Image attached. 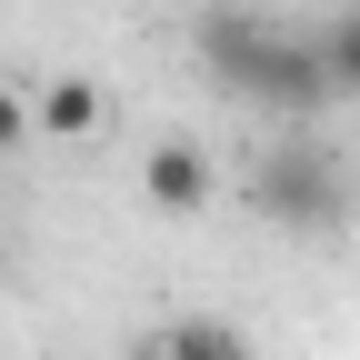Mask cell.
<instances>
[{"label": "cell", "instance_id": "obj_6", "mask_svg": "<svg viewBox=\"0 0 360 360\" xmlns=\"http://www.w3.org/2000/svg\"><path fill=\"white\" fill-rule=\"evenodd\" d=\"M321 60H330V90H360V0L321 30Z\"/></svg>", "mask_w": 360, "mask_h": 360}, {"label": "cell", "instance_id": "obj_4", "mask_svg": "<svg viewBox=\"0 0 360 360\" xmlns=\"http://www.w3.org/2000/svg\"><path fill=\"white\" fill-rule=\"evenodd\" d=\"M30 120H40V130H60V141H90V130L110 120V101H101V80H80V70H70V80H51V90L30 101Z\"/></svg>", "mask_w": 360, "mask_h": 360}, {"label": "cell", "instance_id": "obj_7", "mask_svg": "<svg viewBox=\"0 0 360 360\" xmlns=\"http://www.w3.org/2000/svg\"><path fill=\"white\" fill-rule=\"evenodd\" d=\"M20 130H30V101H20L11 80H0V150H20Z\"/></svg>", "mask_w": 360, "mask_h": 360}, {"label": "cell", "instance_id": "obj_5", "mask_svg": "<svg viewBox=\"0 0 360 360\" xmlns=\"http://www.w3.org/2000/svg\"><path fill=\"white\" fill-rule=\"evenodd\" d=\"M160 360H250V350H240V330H220V321H180L160 340Z\"/></svg>", "mask_w": 360, "mask_h": 360}, {"label": "cell", "instance_id": "obj_1", "mask_svg": "<svg viewBox=\"0 0 360 360\" xmlns=\"http://www.w3.org/2000/svg\"><path fill=\"white\" fill-rule=\"evenodd\" d=\"M200 60H210L220 90H240V101L281 110V120H310V110H330V101H340V90H330V60H321V40L270 30L260 11H210V20H200Z\"/></svg>", "mask_w": 360, "mask_h": 360}, {"label": "cell", "instance_id": "obj_2", "mask_svg": "<svg viewBox=\"0 0 360 360\" xmlns=\"http://www.w3.org/2000/svg\"><path fill=\"white\" fill-rule=\"evenodd\" d=\"M250 200L281 220V231H330L340 220V160L330 150H270L250 170Z\"/></svg>", "mask_w": 360, "mask_h": 360}, {"label": "cell", "instance_id": "obj_3", "mask_svg": "<svg viewBox=\"0 0 360 360\" xmlns=\"http://www.w3.org/2000/svg\"><path fill=\"white\" fill-rule=\"evenodd\" d=\"M141 191H150V210H200L210 200V150L200 141H150Z\"/></svg>", "mask_w": 360, "mask_h": 360}]
</instances>
